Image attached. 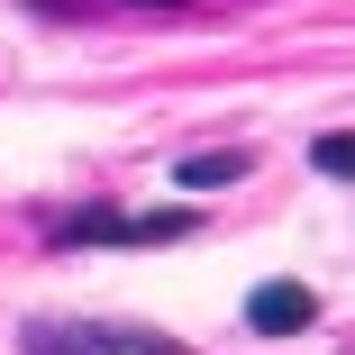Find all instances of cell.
Listing matches in <instances>:
<instances>
[{
  "label": "cell",
  "instance_id": "5",
  "mask_svg": "<svg viewBox=\"0 0 355 355\" xmlns=\"http://www.w3.org/2000/svg\"><path fill=\"white\" fill-rule=\"evenodd\" d=\"M310 164H319V173H337V182H355V128H328L319 146H310Z\"/></svg>",
  "mask_w": 355,
  "mask_h": 355
},
{
  "label": "cell",
  "instance_id": "1",
  "mask_svg": "<svg viewBox=\"0 0 355 355\" xmlns=\"http://www.w3.org/2000/svg\"><path fill=\"white\" fill-rule=\"evenodd\" d=\"M191 228H200L191 209H73L55 219V246H173Z\"/></svg>",
  "mask_w": 355,
  "mask_h": 355
},
{
  "label": "cell",
  "instance_id": "2",
  "mask_svg": "<svg viewBox=\"0 0 355 355\" xmlns=\"http://www.w3.org/2000/svg\"><path fill=\"white\" fill-rule=\"evenodd\" d=\"M19 355H182L164 328H73V319H37Z\"/></svg>",
  "mask_w": 355,
  "mask_h": 355
},
{
  "label": "cell",
  "instance_id": "6",
  "mask_svg": "<svg viewBox=\"0 0 355 355\" xmlns=\"http://www.w3.org/2000/svg\"><path fill=\"white\" fill-rule=\"evenodd\" d=\"M137 10H182V0H137Z\"/></svg>",
  "mask_w": 355,
  "mask_h": 355
},
{
  "label": "cell",
  "instance_id": "3",
  "mask_svg": "<svg viewBox=\"0 0 355 355\" xmlns=\"http://www.w3.org/2000/svg\"><path fill=\"white\" fill-rule=\"evenodd\" d=\"M310 319H319V292H310V282H292V273L246 292V328H255V337H301Z\"/></svg>",
  "mask_w": 355,
  "mask_h": 355
},
{
  "label": "cell",
  "instance_id": "4",
  "mask_svg": "<svg viewBox=\"0 0 355 355\" xmlns=\"http://www.w3.org/2000/svg\"><path fill=\"white\" fill-rule=\"evenodd\" d=\"M246 146H228V155H182L173 164V182H191V191H228V182H246Z\"/></svg>",
  "mask_w": 355,
  "mask_h": 355
}]
</instances>
